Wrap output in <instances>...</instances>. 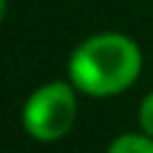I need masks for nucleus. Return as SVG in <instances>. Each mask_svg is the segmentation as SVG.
<instances>
[{
	"instance_id": "1",
	"label": "nucleus",
	"mask_w": 153,
	"mask_h": 153,
	"mask_svg": "<svg viewBox=\"0 0 153 153\" xmlns=\"http://www.w3.org/2000/svg\"><path fill=\"white\" fill-rule=\"evenodd\" d=\"M143 73L140 43L116 30L83 38L67 59V81L86 97H118L137 83Z\"/></svg>"
},
{
	"instance_id": "2",
	"label": "nucleus",
	"mask_w": 153,
	"mask_h": 153,
	"mask_svg": "<svg viewBox=\"0 0 153 153\" xmlns=\"http://www.w3.org/2000/svg\"><path fill=\"white\" fill-rule=\"evenodd\" d=\"M78 118V89L70 81H48L30 91L22 105V126L38 143H56L70 134Z\"/></svg>"
},
{
	"instance_id": "3",
	"label": "nucleus",
	"mask_w": 153,
	"mask_h": 153,
	"mask_svg": "<svg viewBox=\"0 0 153 153\" xmlns=\"http://www.w3.org/2000/svg\"><path fill=\"white\" fill-rule=\"evenodd\" d=\"M108 153H153V137L143 134V132L118 134L108 145Z\"/></svg>"
},
{
	"instance_id": "4",
	"label": "nucleus",
	"mask_w": 153,
	"mask_h": 153,
	"mask_svg": "<svg viewBox=\"0 0 153 153\" xmlns=\"http://www.w3.org/2000/svg\"><path fill=\"white\" fill-rule=\"evenodd\" d=\"M137 124H140V132L153 137V91H148L137 108Z\"/></svg>"
},
{
	"instance_id": "5",
	"label": "nucleus",
	"mask_w": 153,
	"mask_h": 153,
	"mask_svg": "<svg viewBox=\"0 0 153 153\" xmlns=\"http://www.w3.org/2000/svg\"><path fill=\"white\" fill-rule=\"evenodd\" d=\"M5 13H8V0H0V24L5 22Z\"/></svg>"
}]
</instances>
